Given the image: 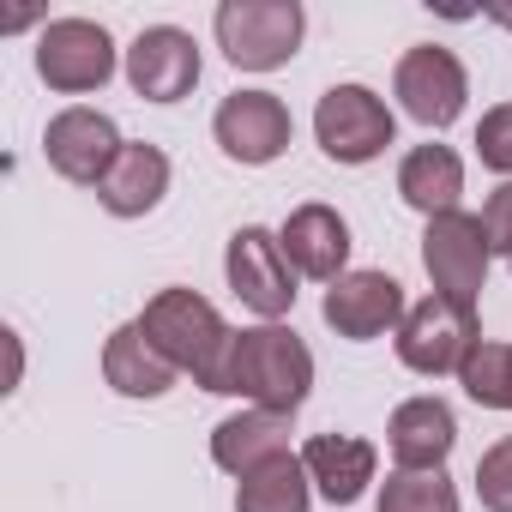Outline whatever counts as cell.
I'll use <instances>...</instances> for the list:
<instances>
[{
  "label": "cell",
  "mask_w": 512,
  "mask_h": 512,
  "mask_svg": "<svg viewBox=\"0 0 512 512\" xmlns=\"http://www.w3.org/2000/svg\"><path fill=\"white\" fill-rule=\"evenodd\" d=\"M217 392L223 398H247L253 410L296 416L308 404V392H314V350L290 326H247L229 344Z\"/></svg>",
  "instance_id": "obj_1"
},
{
  "label": "cell",
  "mask_w": 512,
  "mask_h": 512,
  "mask_svg": "<svg viewBox=\"0 0 512 512\" xmlns=\"http://www.w3.org/2000/svg\"><path fill=\"white\" fill-rule=\"evenodd\" d=\"M139 326H145V338H151V344H157V350L181 368V374H193V386L217 392L235 332L223 326V314H217L199 290H181V284L157 290V296L145 302Z\"/></svg>",
  "instance_id": "obj_2"
},
{
  "label": "cell",
  "mask_w": 512,
  "mask_h": 512,
  "mask_svg": "<svg viewBox=\"0 0 512 512\" xmlns=\"http://www.w3.org/2000/svg\"><path fill=\"white\" fill-rule=\"evenodd\" d=\"M217 49L229 67L241 73H278L296 61L302 37H308V13L302 0H223L211 13Z\"/></svg>",
  "instance_id": "obj_3"
},
{
  "label": "cell",
  "mask_w": 512,
  "mask_h": 512,
  "mask_svg": "<svg viewBox=\"0 0 512 512\" xmlns=\"http://www.w3.org/2000/svg\"><path fill=\"white\" fill-rule=\"evenodd\" d=\"M223 278H229V290L247 314H260V326H278L296 308V266L284 260L278 229L241 223L229 235V253H223Z\"/></svg>",
  "instance_id": "obj_4"
},
{
  "label": "cell",
  "mask_w": 512,
  "mask_h": 512,
  "mask_svg": "<svg viewBox=\"0 0 512 512\" xmlns=\"http://www.w3.org/2000/svg\"><path fill=\"white\" fill-rule=\"evenodd\" d=\"M121 49L97 19H49L37 31V79L61 97H91L115 79Z\"/></svg>",
  "instance_id": "obj_5"
},
{
  "label": "cell",
  "mask_w": 512,
  "mask_h": 512,
  "mask_svg": "<svg viewBox=\"0 0 512 512\" xmlns=\"http://www.w3.org/2000/svg\"><path fill=\"white\" fill-rule=\"evenodd\" d=\"M314 139L332 163L344 169H362L374 157H386V145L398 139V121L386 109L380 91L368 85H332L320 103H314Z\"/></svg>",
  "instance_id": "obj_6"
},
{
  "label": "cell",
  "mask_w": 512,
  "mask_h": 512,
  "mask_svg": "<svg viewBox=\"0 0 512 512\" xmlns=\"http://www.w3.org/2000/svg\"><path fill=\"white\" fill-rule=\"evenodd\" d=\"M476 344H482L476 308H458V302H446V296H422V302L404 314V326L392 332L398 362H404L410 374H422V380L458 374Z\"/></svg>",
  "instance_id": "obj_7"
},
{
  "label": "cell",
  "mask_w": 512,
  "mask_h": 512,
  "mask_svg": "<svg viewBox=\"0 0 512 512\" xmlns=\"http://www.w3.org/2000/svg\"><path fill=\"white\" fill-rule=\"evenodd\" d=\"M488 235H482V217L470 211H446V217H428L422 229V272L434 284V296L458 302V308H476L482 290H488Z\"/></svg>",
  "instance_id": "obj_8"
},
{
  "label": "cell",
  "mask_w": 512,
  "mask_h": 512,
  "mask_svg": "<svg viewBox=\"0 0 512 512\" xmlns=\"http://www.w3.org/2000/svg\"><path fill=\"white\" fill-rule=\"evenodd\" d=\"M392 97H398V109H404L416 127L446 133V127L464 115L470 73H464V61H458L452 49H440V43H416V49H404L398 67H392Z\"/></svg>",
  "instance_id": "obj_9"
},
{
  "label": "cell",
  "mask_w": 512,
  "mask_h": 512,
  "mask_svg": "<svg viewBox=\"0 0 512 512\" xmlns=\"http://www.w3.org/2000/svg\"><path fill=\"white\" fill-rule=\"evenodd\" d=\"M211 139L229 163L241 169H266L290 151L296 139V121H290V103L278 91H229L211 115Z\"/></svg>",
  "instance_id": "obj_10"
},
{
  "label": "cell",
  "mask_w": 512,
  "mask_h": 512,
  "mask_svg": "<svg viewBox=\"0 0 512 512\" xmlns=\"http://www.w3.org/2000/svg\"><path fill=\"white\" fill-rule=\"evenodd\" d=\"M121 145H127L121 127H115L103 109H85V103L61 109V115L43 127V157H49V169H55L61 181H73V187H103V175L115 169Z\"/></svg>",
  "instance_id": "obj_11"
},
{
  "label": "cell",
  "mask_w": 512,
  "mask_h": 512,
  "mask_svg": "<svg viewBox=\"0 0 512 512\" xmlns=\"http://www.w3.org/2000/svg\"><path fill=\"white\" fill-rule=\"evenodd\" d=\"M404 314H410V302L392 272H344L320 302V320L350 344H374V338L398 332Z\"/></svg>",
  "instance_id": "obj_12"
},
{
  "label": "cell",
  "mask_w": 512,
  "mask_h": 512,
  "mask_svg": "<svg viewBox=\"0 0 512 512\" xmlns=\"http://www.w3.org/2000/svg\"><path fill=\"white\" fill-rule=\"evenodd\" d=\"M205 61H199V43L181 31V25H145L133 43H127V85L133 97L145 103H181L193 85H199Z\"/></svg>",
  "instance_id": "obj_13"
},
{
  "label": "cell",
  "mask_w": 512,
  "mask_h": 512,
  "mask_svg": "<svg viewBox=\"0 0 512 512\" xmlns=\"http://www.w3.org/2000/svg\"><path fill=\"white\" fill-rule=\"evenodd\" d=\"M278 241H284V260L296 266V278H314V284L332 290V284L350 272V223H344L332 205H320V199L296 205V211L284 217Z\"/></svg>",
  "instance_id": "obj_14"
},
{
  "label": "cell",
  "mask_w": 512,
  "mask_h": 512,
  "mask_svg": "<svg viewBox=\"0 0 512 512\" xmlns=\"http://www.w3.org/2000/svg\"><path fill=\"white\" fill-rule=\"evenodd\" d=\"M452 446H458V416L434 392L404 398L392 410V422H386V452H392L398 470H446Z\"/></svg>",
  "instance_id": "obj_15"
},
{
  "label": "cell",
  "mask_w": 512,
  "mask_h": 512,
  "mask_svg": "<svg viewBox=\"0 0 512 512\" xmlns=\"http://www.w3.org/2000/svg\"><path fill=\"white\" fill-rule=\"evenodd\" d=\"M290 434H296V416H278V410H235L211 428V464L229 470L235 482L266 470L272 458H290Z\"/></svg>",
  "instance_id": "obj_16"
},
{
  "label": "cell",
  "mask_w": 512,
  "mask_h": 512,
  "mask_svg": "<svg viewBox=\"0 0 512 512\" xmlns=\"http://www.w3.org/2000/svg\"><path fill=\"white\" fill-rule=\"evenodd\" d=\"M302 470H308V482H314L320 500L356 506L374 488V476H380V452L362 434H314L302 446Z\"/></svg>",
  "instance_id": "obj_17"
},
{
  "label": "cell",
  "mask_w": 512,
  "mask_h": 512,
  "mask_svg": "<svg viewBox=\"0 0 512 512\" xmlns=\"http://www.w3.org/2000/svg\"><path fill=\"white\" fill-rule=\"evenodd\" d=\"M103 380H109V392L151 404V398H163V392L181 380V368L145 338L139 320H127V326H115V332L103 338Z\"/></svg>",
  "instance_id": "obj_18"
},
{
  "label": "cell",
  "mask_w": 512,
  "mask_h": 512,
  "mask_svg": "<svg viewBox=\"0 0 512 512\" xmlns=\"http://www.w3.org/2000/svg\"><path fill=\"white\" fill-rule=\"evenodd\" d=\"M163 193H169V157L157 145H145V139H127L121 157H115V169L97 187V199H103L109 217H145V211L163 205Z\"/></svg>",
  "instance_id": "obj_19"
},
{
  "label": "cell",
  "mask_w": 512,
  "mask_h": 512,
  "mask_svg": "<svg viewBox=\"0 0 512 512\" xmlns=\"http://www.w3.org/2000/svg\"><path fill=\"white\" fill-rule=\"evenodd\" d=\"M398 199L422 217H446L464 199V163L452 145H416L398 163Z\"/></svg>",
  "instance_id": "obj_20"
},
{
  "label": "cell",
  "mask_w": 512,
  "mask_h": 512,
  "mask_svg": "<svg viewBox=\"0 0 512 512\" xmlns=\"http://www.w3.org/2000/svg\"><path fill=\"white\" fill-rule=\"evenodd\" d=\"M308 506H314V482L302 470V452L272 458L266 470L235 482V512H308Z\"/></svg>",
  "instance_id": "obj_21"
},
{
  "label": "cell",
  "mask_w": 512,
  "mask_h": 512,
  "mask_svg": "<svg viewBox=\"0 0 512 512\" xmlns=\"http://www.w3.org/2000/svg\"><path fill=\"white\" fill-rule=\"evenodd\" d=\"M458 386H464V398L482 404V410H512V344L482 338V344L464 356Z\"/></svg>",
  "instance_id": "obj_22"
},
{
  "label": "cell",
  "mask_w": 512,
  "mask_h": 512,
  "mask_svg": "<svg viewBox=\"0 0 512 512\" xmlns=\"http://www.w3.org/2000/svg\"><path fill=\"white\" fill-rule=\"evenodd\" d=\"M374 512H458V488L446 470H392Z\"/></svg>",
  "instance_id": "obj_23"
},
{
  "label": "cell",
  "mask_w": 512,
  "mask_h": 512,
  "mask_svg": "<svg viewBox=\"0 0 512 512\" xmlns=\"http://www.w3.org/2000/svg\"><path fill=\"white\" fill-rule=\"evenodd\" d=\"M476 500L488 512H512V434L476 458Z\"/></svg>",
  "instance_id": "obj_24"
},
{
  "label": "cell",
  "mask_w": 512,
  "mask_h": 512,
  "mask_svg": "<svg viewBox=\"0 0 512 512\" xmlns=\"http://www.w3.org/2000/svg\"><path fill=\"white\" fill-rule=\"evenodd\" d=\"M476 157H482V169L512 181V103H494L476 121Z\"/></svg>",
  "instance_id": "obj_25"
},
{
  "label": "cell",
  "mask_w": 512,
  "mask_h": 512,
  "mask_svg": "<svg viewBox=\"0 0 512 512\" xmlns=\"http://www.w3.org/2000/svg\"><path fill=\"white\" fill-rule=\"evenodd\" d=\"M482 235H488V253H506L512 260V181H500L482 199Z\"/></svg>",
  "instance_id": "obj_26"
},
{
  "label": "cell",
  "mask_w": 512,
  "mask_h": 512,
  "mask_svg": "<svg viewBox=\"0 0 512 512\" xmlns=\"http://www.w3.org/2000/svg\"><path fill=\"white\" fill-rule=\"evenodd\" d=\"M488 19H494V25H512V7H488Z\"/></svg>",
  "instance_id": "obj_27"
},
{
  "label": "cell",
  "mask_w": 512,
  "mask_h": 512,
  "mask_svg": "<svg viewBox=\"0 0 512 512\" xmlns=\"http://www.w3.org/2000/svg\"><path fill=\"white\" fill-rule=\"evenodd\" d=\"M506 272H512V260H506Z\"/></svg>",
  "instance_id": "obj_28"
}]
</instances>
